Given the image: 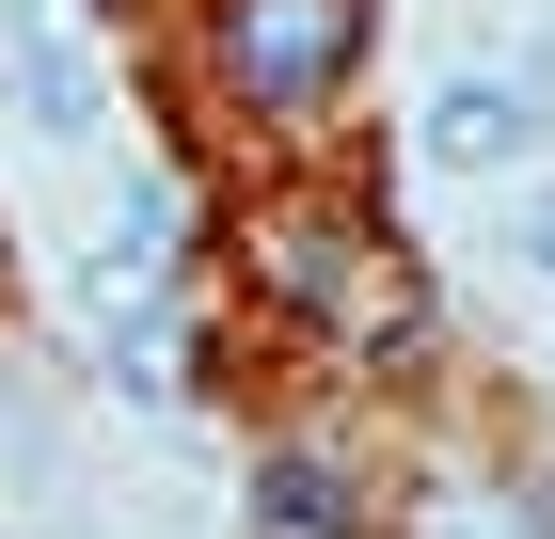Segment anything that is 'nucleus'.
Wrapping results in <instances>:
<instances>
[{"label": "nucleus", "instance_id": "nucleus-1", "mask_svg": "<svg viewBox=\"0 0 555 539\" xmlns=\"http://www.w3.org/2000/svg\"><path fill=\"white\" fill-rule=\"evenodd\" d=\"M349 48H365V0H238L222 16V80L255 112H301V95H334Z\"/></svg>", "mask_w": 555, "mask_h": 539}, {"label": "nucleus", "instance_id": "nucleus-2", "mask_svg": "<svg viewBox=\"0 0 555 539\" xmlns=\"http://www.w3.org/2000/svg\"><path fill=\"white\" fill-rule=\"evenodd\" d=\"M428 159L444 175H524L540 159V80L524 64H461V80L428 95Z\"/></svg>", "mask_w": 555, "mask_h": 539}, {"label": "nucleus", "instance_id": "nucleus-3", "mask_svg": "<svg viewBox=\"0 0 555 539\" xmlns=\"http://www.w3.org/2000/svg\"><path fill=\"white\" fill-rule=\"evenodd\" d=\"M0 80L33 112V143H95V127H112V80H95V48L64 33V16H33V33L0 48Z\"/></svg>", "mask_w": 555, "mask_h": 539}, {"label": "nucleus", "instance_id": "nucleus-4", "mask_svg": "<svg viewBox=\"0 0 555 539\" xmlns=\"http://www.w3.org/2000/svg\"><path fill=\"white\" fill-rule=\"evenodd\" d=\"M255 539H349L334 460H270V476H255Z\"/></svg>", "mask_w": 555, "mask_h": 539}, {"label": "nucleus", "instance_id": "nucleus-5", "mask_svg": "<svg viewBox=\"0 0 555 539\" xmlns=\"http://www.w3.org/2000/svg\"><path fill=\"white\" fill-rule=\"evenodd\" d=\"M508 254H524V270H540V286H555V175H540V191H524V207H508Z\"/></svg>", "mask_w": 555, "mask_h": 539}]
</instances>
